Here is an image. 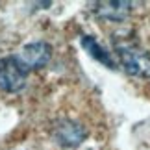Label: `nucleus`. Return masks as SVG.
<instances>
[{"label": "nucleus", "mask_w": 150, "mask_h": 150, "mask_svg": "<svg viewBox=\"0 0 150 150\" xmlns=\"http://www.w3.org/2000/svg\"><path fill=\"white\" fill-rule=\"evenodd\" d=\"M115 52H117L120 67L128 74L137 76V78L150 76V54L145 48L124 39V41L115 43Z\"/></svg>", "instance_id": "obj_1"}, {"label": "nucleus", "mask_w": 150, "mask_h": 150, "mask_svg": "<svg viewBox=\"0 0 150 150\" xmlns=\"http://www.w3.org/2000/svg\"><path fill=\"white\" fill-rule=\"evenodd\" d=\"M95 13L104 21L109 22H122L128 19L132 13V2L126 0H108V2H98L95 8Z\"/></svg>", "instance_id": "obj_5"}, {"label": "nucleus", "mask_w": 150, "mask_h": 150, "mask_svg": "<svg viewBox=\"0 0 150 150\" xmlns=\"http://www.w3.org/2000/svg\"><path fill=\"white\" fill-rule=\"evenodd\" d=\"M82 47L89 52V56L93 57V59L100 61L102 65H106L108 69H115V59L111 57V54L98 45V41L93 37V35H82Z\"/></svg>", "instance_id": "obj_6"}, {"label": "nucleus", "mask_w": 150, "mask_h": 150, "mask_svg": "<svg viewBox=\"0 0 150 150\" xmlns=\"http://www.w3.org/2000/svg\"><path fill=\"white\" fill-rule=\"evenodd\" d=\"M28 80V71L17 56H8L0 59V89L6 93H19L24 89Z\"/></svg>", "instance_id": "obj_2"}, {"label": "nucleus", "mask_w": 150, "mask_h": 150, "mask_svg": "<svg viewBox=\"0 0 150 150\" xmlns=\"http://www.w3.org/2000/svg\"><path fill=\"white\" fill-rule=\"evenodd\" d=\"M52 135L57 145L65 148H76L85 141L87 137V130L82 122L72 119H59L52 128Z\"/></svg>", "instance_id": "obj_3"}, {"label": "nucleus", "mask_w": 150, "mask_h": 150, "mask_svg": "<svg viewBox=\"0 0 150 150\" xmlns=\"http://www.w3.org/2000/svg\"><path fill=\"white\" fill-rule=\"evenodd\" d=\"M52 57V47L45 41H33L24 45L19 54H17V59L22 63V67L26 69L28 72L35 71V69H43Z\"/></svg>", "instance_id": "obj_4"}]
</instances>
